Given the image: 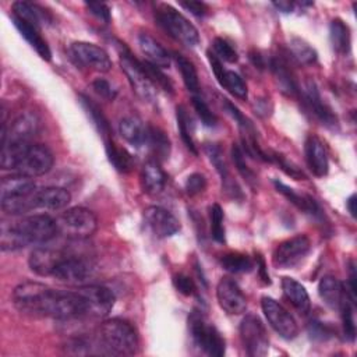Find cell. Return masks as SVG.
<instances>
[{
  "mask_svg": "<svg viewBox=\"0 0 357 357\" xmlns=\"http://www.w3.org/2000/svg\"><path fill=\"white\" fill-rule=\"evenodd\" d=\"M231 159L234 162V166H236L237 172L243 176V178L247 181V184L251 185V187H255L257 174L245 163V158H244V152H243L241 146L233 144V146H231Z\"/></svg>",
  "mask_w": 357,
  "mask_h": 357,
  "instance_id": "obj_42",
  "label": "cell"
},
{
  "mask_svg": "<svg viewBox=\"0 0 357 357\" xmlns=\"http://www.w3.org/2000/svg\"><path fill=\"white\" fill-rule=\"evenodd\" d=\"M257 259H258V261H257V268H258V271H259V275H261L262 280H264L266 284H271V279H269V275H268L266 268H265V261L262 259L261 255H258Z\"/></svg>",
  "mask_w": 357,
  "mask_h": 357,
  "instance_id": "obj_58",
  "label": "cell"
},
{
  "mask_svg": "<svg viewBox=\"0 0 357 357\" xmlns=\"http://www.w3.org/2000/svg\"><path fill=\"white\" fill-rule=\"evenodd\" d=\"M223 209L219 204H213L209 208V220H211V236L218 243H225V226H223Z\"/></svg>",
  "mask_w": 357,
  "mask_h": 357,
  "instance_id": "obj_44",
  "label": "cell"
},
{
  "mask_svg": "<svg viewBox=\"0 0 357 357\" xmlns=\"http://www.w3.org/2000/svg\"><path fill=\"white\" fill-rule=\"evenodd\" d=\"M95 337L105 356H131L137 353L139 337L131 322L123 318H110L96 328Z\"/></svg>",
  "mask_w": 357,
  "mask_h": 357,
  "instance_id": "obj_4",
  "label": "cell"
},
{
  "mask_svg": "<svg viewBox=\"0 0 357 357\" xmlns=\"http://www.w3.org/2000/svg\"><path fill=\"white\" fill-rule=\"evenodd\" d=\"M105 151L107 155V160L112 163V166L120 172V173H128L132 170L134 160L132 156L124 149L114 144L113 138L105 141Z\"/></svg>",
  "mask_w": 357,
  "mask_h": 357,
  "instance_id": "obj_36",
  "label": "cell"
},
{
  "mask_svg": "<svg viewBox=\"0 0 357 357\" xmlns=\"http://www.w3.org/2000/svg\"><path fill=\"white\" fill-rule=\"evenodd\" d=\"M36 184L31 177L21 174H11L1 178L0 201L25 198L36 191Z\"/></svg>",
  "mask_w": 357,
  "mask_h": 357,
  "instance_id": "obj_23",
  "label": "cell"
},
{
  "mask_svg": "<svg viewBox=\"0 0 357 357\" xmlns=\"http://www.w3.org/2000/svg\"><path fill=\"white\" fill-rule=\"evenodd\" d=\"M329 39L332 49L339 54H347L350 52V29L340 18H335L329 25Z\"/></svg>",
  "mask_w": 357,
  "mask_h": 357,
  "instance_id": "obj_35",
  "label": "cell"
},
{
  "mask_svg": "<svg viewBox=\"0 0 357 357\" xmlns=\"http://www.w3.org/2000/svg\"><path fill=\"white\" fill-rule=\"evenodd\" d=\"M290 57L303 66H311L317 61V50L301 38H291L289 42Z\"/></svg>",
  "mask_w": 357,
  "mask_h": 357,
  "instance_id": "obj_37",
  "label": "cell"
},
{
  "mask_svg": "<svg viewBox=\"0 0 357 357\" xmlns=\"http://www.w3.org/2000/svg\"><path fill=\"white\" fill-rule=\"evenodd\" d=\"M180 6L197 17H204L208 11L206 4L202 1H180Z\"/></svg>",
  "mask_w": 357,
  "mask_h": 357,
  "instance_id": "obj_54",
  "label": "cell"
},
{
  "mask_svg": "<svg viewBox=\"0 0 357 357\" xmlns=\"http://www.w3.org/2000/svg\"><path fill=\"white\" fill-rule=\"evenodd\" d=\"M213 54L220 60L226 63H236L238 60V54L236 49L223 38H215L212 42Z\"/></svg>",
  "mask_w": 357,
  "mask_h": 357,
  "instance_id": "obj_45",
  "label": "cell"
},
{
  "mask_svg": "<svg viewBox=\"0 0 357 357\" xmlns=\"http://www.w3.org/2000/svg\"><path fill=\"white\" fill-rule=\"evenodd\" d=\"M93 271L95 265L89 258L78 254L64 252L60 262L54 268L52 276L63 283L81 284L85 283L93 275Z\"/></svg>",
  "mask_w": 357,
  "mask_h": 357,
  "instance_id": "obj_9",
  "label": "cell"
},
{
  "mask_svg": "<svg viewBox=\"0 0 357 357\" xmlns=\"http://www.w3.org/2000/svg\"><path fill=\"white\" fill-rule=\"evenodd\" d=\"M59 234L56 219L49 215H28L14 222H1L0 248L1 251H15L29 244H46Z\"/></svg>",
  "mask_w": 357,
  "mask_h": 357,
  "instance_id": "obj_2",
  "label": "cell"
},
{
  "mask_svg": "<svg viewBox=\"0 0 357 357\" xmlns=\"http://www.w3.org/2000/svg\"><path fill=\"white\" fill-rule=\"evenodd\" d=\"M282 291L283 296L286 297V300L303 315L308 314L311 310V301H310V296L305 290V287L297 282L293 278L284 276L282 278Z\"/></svg>",
  "mask_w": 357,
  "mask_h": 357,
  "instance_id": "obj_27",
  "label": "cell"
},
{
  "mask_svg": "<svg viewBox=\"0 0 357 357\" xmlns=\"http://www.w3.org/2000/svg\"><path fill=\"white\" fill-rule=\"evenodd\" d=\"M254 110L258 116L261 117H268L271 113H272V105L269 102V99H255V103H254Z\"/></svg>",
  "mask_w": 357,
  "mask_h": 357,
  "instance_id": "obj_55",
  "label": "cell"
},
{
  "mask_svg": "<svg viewBox=\"0 0 357 357\" xmlns=\"http://www.w3.org/2000/svg\"><path fill=\"white\" fill-rule=\"evenodd\" d=\"M78 100H79V105L82 106L84 112L89 117L91 123L93 124V127L96 128L99 135L103 138V141L112 139V128H110L109 120L106 119V116L102 112V109L99 107V105L95 103L89 96H86L84 93L78 95Z\"/></svg>",
  "mask_w": 357,
  "mask_h": 357,
  "instance_id": "obj_33",
  "label": "cell"
},
{
  "mask_svg": "<svg viewBox=\"0 0 357 357\" xmlns=\"http://www.w3.org/2000/svg\"><path fill=\"white\" fill-rule=\"evenodd\" d=\"M301 102L308 112H311L324 126L329 128L337 127V119L332 109L324 103L319 91L312 79H307L301 89Z\"/></svg>",
  "mask_w": 357,
  "mask_h": 357,
  "instance_id": "obj_17",
  "label": "cell"
},
{
  "mask_svg": "<svg viewBox=\"0 0 357 357\" xmlns=\"http://www.w3.org/2000/svg\"><path fill=\"white\" fill-rule=\"evenodd\" d=\"M92 88L100 98H103L106 100H113L117 93V91L112 86V84L105 78H96L92 82Z\"/></svg>",
  "mask_w": 357,
  "mask_h": 357,
  "instance_id": "obj_50",
  "label": "cell"
},
{
  "mask_svg": "<svg viewBox=\"0 0 357 357\" xmlns=\"http://www.w3.org/2000/svg\"><path fill=\"white\" fill-rule=\"evenodd\" d=\"M54 158L42 144L6 142L1 145V169L26 177L43 176L53 167Z\"/></svg>",
  "mask_w": 357,
  "mask_h": 357,
  "instance_id": "obj_3",
  "label": "cell"
},
{
  "mask_svg": "<svg viewBox=\"0 0 357 357\" xmlns=\"http://www.w3.org/2000/svg\"><path fill=\"white\" fill-rule=\"evenodd\" d=\"M63 255L64 252L60 250L40 245L31 252L28 258V265L31 271L39 276H52Z\"/></svg>",
  "mask_w": 357,
  "mask_h": 357,
  "instance_id": "obj_22",
  "label": "cell"
},
{
  "mask_svg": "<svg viewBox=\"0 0 357 357\" xmlns=\"http://www.w3.org/2000/svg\"><path fill=\"white\" fill-rule=\"evenodd\" d=\"M138 45L144 56L146 57V61L151 64L159 67V68H166L170 66V54L167 50L149 33L141 32L138 35Z\"/></svg>",
  "mask_w": 357,
  "mask_h": 357,
  "instance_id": "obj_29",
  "label": "cell"
},
{
  "mask_svg": "<svg viewBox=\"0 0 357 357\" xmlns=\"http://www.w3.org/2000/svg\"><path fill=\"white\" fill-rule=\"evenodd\" d=\"M141 185L144 192L156 195L160 194L166 185V174L159 162L149 159L141 169Z\"/></svg>",
  "mask_w": 357,
  "mask_h": 357,
  "instance_id": "obj_26",
  "label": "cell"
},
{
  "mask_svg": "<svg viewBox=\"0 0 357 357\" xmlns=\"http://www.w3.org/2000/svg\"><path fill=\"white\" fill-rule=\"evenodd\" d=\"M85 307V318L106 317L116 301L113 291L100 284H85L77 287Z\"/></svg>",
  "mask_w": 357,
  "mask_h": 357,
  "instance_id": "obj_12",
  "label": "cell"
},
{
  "mask_svg": "<svg viewBox=\"0 0 357 357\" xmlns=\"http://www.w3.org/2000/svg\"><path fill=\"white\" fill-rule=\"evenodd\" d=\"M57 230L60 236L70 240H84L91 237L98 229L95 213L84 206L66 209L57 219Z\"/></svg>",
  "mask_w": 357,
  "mask_h": 357,
  "instance_id": "obj_6",
  "label": "cell"
},
{
  "mask_svg": "<svg viewBox=\"0 0 357 357\" xmlns=\"http://www.w3.org/2000/svg\"><path fill=\"white\" fill-rule=\"evenodd\" d=\"M119 45H120V64L132 91L144 102L153 103L156 100V86L148 77L146 71L144 70L142 61L135 59L131 54V52L124 46V43H119Z\"/></svg>",
  "mask_w": 357,
  "mask_h": 357,
  "instance_id": "obj_7",
  "label": "cell"
},
{
  "mask_svg": "<svg viewBox=\"0 0 357 357\" xmlns=\"http://www.w3.org/2000/svg\"><path fill=\"white\" fill-rule=\"evenodd\" d=\"M305 162L311 173L317 177H324L328 174L329 162L324 142L317 135H308L304 142Z\"/></svg>",
  "mask_w": 357,
  "mask_h": 357,
  "instance_id": "obj_21",
  "label": "cell"
},
{
  "mask_svg": "<svg viewBox=\"0 0 357 357\" xmlns=\"http://www.w3.org/2000/svg\"><path fill=\"white\" fill-rule=\"evenodd\" d=\"M176 117H177L178 132L181 135L184 145L187 146V149L190 152H192L194 155H198V149H197V145L192 138V123H191V119L183 105H178L176 107Z\"/></svg>",
  "mask_w": 357,
  "mask_h": 357,
  "instance_id": "obj_39",
  "label": "cell"
},
{
  "mask_svg": "<svg viewBox=\"0 0 357 357\" xmlns=\"http://www.w3.org/2000/svg\"><path fill=\"white\" fill-rule=\"evenodd\" d=\"M156 24L174 40L187 47H195L199 43L198 29L176 8L169 4H159L155 8Z\"/></svg>",
  "mask_w": 357,
  "mask_h": 357,
  "instance_id": "obj_5",
  "label": "cell"
},
{
  "mask_svg": "<svg viewBox=\"0 0 357 357\" xmlns=\"http://www.w3.org/2000/svg\"><path fill=\"white\" fill-rule=\"evenodd\" d=\"M272 6L275 8H278L279 11L284 13V14H289V13H293L296 10V7H298L297 3L294 1H287V0H280V1H273Z\"/></svg>",
  "mask_w": 357,
  "mask_h": 357,
  "instance_id": "obj_56",
  "label": "cell"
},
{
  "mask_svg": "<svg viewBox=\"0 0 357 357\" xmlns=\"http://www.w3.org/2000/svg\"><path fill=\"white\" fill-rule=\"evenodd\" d=\"M308 333L311 339H315V340H325L331 336V331L328 329V326H325L322 322H318V321L310 322Z\"/></svg>",
  "mask_w": 357,
  "mask_h": 357,
  "instance_id": "obj_52",
  "label": "cell"
},
{
  "mask_svg": "<svg viewBox=\"0 0 357 357\" xmlns=\"http://www.w3.org/2000/svg\"><path fill=\"white\" fill-rule=\"evenodd\" d=\"M269 159H271V162H275L291 178H294V180H304L305 178V174L303 173V170L298 169L294 163L289 162L283 155L272 153V155H269Z\"/></svg>",
  "mask_w": 357,
  "mask_h": 357,
  "instance_id": "obj_47",
  "label": "cell"
},
{
  "mask_svg": "<svg viewBox=\"0 0 357 357\" xmlns=\"http://www.w3.org/2000/svg\"><path fill=\"white\" fill-rule=\"evenodd\" d=\"M85 7L93 17L103 21L105 24H107L110 21V8L105 3L91 1V3H85Z\"/></svg>",
  "mask_w": 357,
  "mask_h": 357,
  "instance_id": "obj_51",
  "label": "cell"
},
{
  "mask_svg": "<svg viewBox=\"0 0 357 357\" xmlns=\"http://www.w3.org/2000/svg\"><path fill=\"white\" fill-rule=\"evenodd\" d=\"M318 294L321 300L332 310H339L340 304L347 297L343 283L332 275H326L319 280Z\"/></svg>",
  "mask_w": 357,
  "mask_h": 357,
  "instance_id": "obj_30",
  "label": "cell"
},
{
  "mask_svg": "<svg viewBox=\"0 0 357 357\" xmlns=\"http://www.w3.org/2000/svg\"><path fill=\"white\" fill-rule=\"evenodd\" d=\"M173 284L177 289L178 293L184 294V296H192L197 291V286L194 283V280L183 273H178L173 278Z\"/></svg>",
  "mask_w": 357,
  "mask_h": 357,
  "instance_id": "obj_49",
  "label": "cell"
},
{
  "mask_svg": "<svg viewBox=\"0 0 357 357\" xmlns=\"http://www.w3.org/2000/svg\"><path fill=\"white\" fill-rule=\"evenodd\" d=\"M262 312L268 321V324L275 329V332L286 340H291L298 335V326L290 312L279 304L272 297L261 298Z\"/></svg>",
  "mask_w": 357,
  "mask_h": 357,
  "instance_id": "obj_14",
  "label": "cell"
},
{
  "mask_svg": "<svg viewBox=\"0 0 357 357\" xmlns=\"http://www.w3.org/2000/svg\"><path fill=\"white\" fill-rule=\"evenodd\" d=\"M14 307L28 315L68 321L85 318L84 301L77 289L54 290L39 282H22L13 290Z\"/></svg>",
  "mask_w": 357,
  "mask_h": 357,
  "instance_id": "obj_1",
  "label": "cell"
},
{
  "mask_svg": "<svg viewBox=\"0 0 357 357\" xmlns=\"http://www.w3.org/2000/svg\"><path fill=\"white\" fill-rule=\"evenodd\" d=\"M268 66L271 68V71L275 75V79L279 84L280 91L287 95V96H296L297 93H300L297 81L294 79V75L291 74V71L289 70L287 61L282 57V56H276V57H271L268 61Z\"/></svg>",
  "mask_w": 357,
  "mask_h": 357,
  "instance_id": "obj_31",
  "label": "cell"
},
{
  "mask_svg": "<svg viewBox=\"0 0 357 357\" xmlns=\"http://www.w3.org/2000/svg\"><path fill=\"white\" fill-rule=\"evenodd\" d=\"M173 57L176 60L177 68L180 70V74H181V78H183V82H184L185 88L192 95H199L201 86H199V79H198V74H197V70H195L194 64L180 53H174Z\"/></svg>",
  "mask_w": 357,
  "mask_h": 357,
  "instance_id": "obj_38",
  "label": "cell"
},
{
  "mask_svg": "<svg viewBox=\"0 0 357 357\" xmlns=\"http://www.w3.org/2000/svg\"><path fill=\"white\" fill-rule=\"evenodd\" d=\"M144 223L158 238L172 237L180 230L178 219L159 205H151L144 209Z\"/></svg>",
  "mask_w": 357,
  "mask_h": 357,
  "instance_id": "obj_16",
  "label": "cell"
},
{
  "mask_svg": "<svg viewBox=\"0 0 357 357\" xmlns=\"http://www.w3.org/2000/svg\"><path fill=\"white\" fill-rule=\"evenodd\" d=\"M39 131V119L32 112H24L18 114L10 127H7V123L1 124V139L0 145L6 142H18V144H26L32 142V138Z\"/></svg>",
  "mask_w": 357,
  "mask_h": 357,
  "instance_id": "obj_15",
  "label": "cell"
},
{
  "mask_svg": "<svg viewBox=\"0 0 357 357\" xmlns=\"http://www.w3.org/2000/svg\"><path fill=\"white\" fill-rule=\"evenodd\" d=\"M68 56L78 67H85L100 73H107L112 68V60L107 52L95 43L81 40L73 42L68 46Z\"/></svg>",
  "mask_w": 357,
  "mask_h": 357,
  "instance_id": "obj_11",
  "label": "cell"
},
{
  "mask_svg": "<svg viewBox=\"0 0 357 357\" xmlns=\"http://www.w3.org/2000/svg\"><path fill=\"white\" fill-rule=\"evenodd\" d=\"M220 265L231 273H247L252 271L254 261L245 254L227 252L220 257Z\"/></svg>",
  "mask_w": 357,
  "mask_h": 357,
  "instance_id": "obj_40",
  "label": "cell"
},
{
  "mask_svg": "<svg viewBox=\"0 0 357 357\" xmlns=\"http://www.w3.org/2000/svg\"><path fill=\"white\" fill-rule=\"evenodd\" d=\"M273 185H275V190L279 194H282L284 198H287L294 206L301 209L304 213L310 215L314 220L322 222L325 219L322 208L319 206V204L311 195L300 194L294 188L286 185L284 183H282L279 180H273Z\"/></svg>",
  "mask_w": 357,
  "mask_h": 357,
  "instance_id": "obj_20",
  "label": "cell"
},
{
  "mask_svg": "<svg viewBox=\"0 0 357 357\" xmlns=\"http://www.w3.org/2000/svg\"><path fill=\"white\" fill-rule=\"evenodd\" d=\"M146 145L153 153V159L163 162L170 155V139L163 130L155 126H148V138Z\"/></svg>",
  "mask_w": 357,
  "mask_h": 357,
  "instance_id": "obj_34",
  "label": "cell"
},
{
  "mask_svg": "<svg viewBox=\"0 0 357 357\" xmlns=\"http://www.w3.org/2000/svg\"><path fill=\"white\" fill-rule=\"evenodd\" d=\"M188 329L194 343L211 357H222L226 351L225 339L220 332L209 324L199 311H192L188 317Z\"/></svg>",
  "mask_w": 357,
  "mask_h": 357,
  "instance_id": "obj_8",
  "label": "cell"
},
{
  "mask_svg": "<svg viewBox=\"0 0 357 357\" xmlns=\"http://www.w3.org/2000/svg\"><path fill=\"white\" fill-rule=\"evenodd\" d=\"M205 153L209 159V162L215 166L216 172L219 173L220 178H222V183L230 180V173H229V169H227V165L225 162V158H223V153H222V149L215 145V144H206L205 145Z\"/></svg>",
  "mask_w": 357,
  "mask_h": 357,
  "instance_id": "obj_41",
  "label": "cell"
},
{
  "mask_svg": "<svg viewBox=\"0 0 357 357\" xmlns=\"http://www.w3.org/2000/svg\"><path fill=\"white\" fill-rule=\"evenodd\" d=\"M192 106L198 114V117L201 119V121L204 123V126L206 127H215L218 124V119L215 116V113L209 109V106L206 105V102L199 96V95H192Z\"/></svg>",
  "mask_w": 357,
  "mask_h": 357,
  "instance_id": "obj_46",
  "label": "cell"
},
{
  "mask_svg": "<svg viewBox=\"0 0 357 357\" xmlns=\"http://www.w3.org/2000/svg\"><path fill=\"white\" fill-rule=\"evenodd\" d=\"M311 250V241L305 234L290 237L275 248L272 262L276 268L289 269L298 265Z\"/></svg>",
  "mask_w": 357,
  "mask_h": 357,
  "instance_id": "obj_13",
  "label": "cell"
},
{
  "mask_svg": "<svg viewBox=\"0 0 357 357\" xmlns=\"http://www.w3.org/2000/svg\"><path fill=\"white\" fill-rule=\"evenodd\" d=\"M216 298L223 311L230 315H240L247 308V298L237 282L230 278H222L216 286Z\"/></svg>",
  "mask_w": 357,
  "mask_h": 357,
  "instance_id": "obj_18",
  "label": "cell"
},
{
  "mask_svg": "<svg viewBox=\"0 0 357 357\" xmlns=\"http://www.w3.org/2000/svg\"><path fill=\"white\" fill-rule=\"evenodd\" d=\"M346 294L349 300L356 305V296H357V275H356V266L354 262L350 261L349 266V279H347V290Z\"/></svg>",
  "mask_w": 357,
  "mask_h": 357,
  "instance_id": "obj_53",
  "label": "cell"
},
{
  "mask_svg": "<svg viewBox=\"0 0 357 357\" xmlns=\"http://www.w3.org/2000/svg\"><path fill=\"white\" fill-rule=\"evenodd\" d=\"M184 188H185V192L190 197H194V195H198V194L204 192L205 188H206V178H205V176L201 174V173L190 174L187 177V180H185Z\"/></svg>",
  "mask_w": 357,
  "mask_h": 357,
  "instance_id": "obj_48",
  "label": "cell"
},
{
  "mask_svg": "<svg viewBox=\"0 0 357 357\" xmlns=\"http://www.w3.org/2000/svg\"><path fill=\"white\" fill-rule=\"evenodd\" d=\"M11 10H13L14 17H17L39 29H40V26L49 25L53 21L52 15L45 8H42L38 4L29 3V1H15V3H13Z\"/></svg>",
  "mask_w": 357,
  "mask_h": 357,
  "instance_id": "obj_28",
  "label": "cell"
},
{
  "mask_svg": "<svg viewBox=\"0 0 357 357\" xmlns=\"http://www.w3.org/2000/svg\"><path fill=\"white\" fill-rule=\"evenodd\" d=\"M346 208L351 218H356V194H351L346 201Z\"/></svg>",
  "mask_w": 357,
  "mask_h": 357,
  "instance_id": "obj_59",
  "label": "cell"
},
{
  "mask_svg": "<svg viewBox=\"0 0 357 357\" xmlns=\"http://www.w3.org/2000/svg\"><path fill=\"white\" fill-rule=\"evenodd\" d=\"M11 20L15 25V28L18 29V32L25 38V40L36 50V53L46 61H50L52 59V52H50V47L47 45V42L42 38L40 35V31L39 28L11 15Z\"/></svg>",
  "mask_w": 357,
  "mask_h": 357,
  "instance_id": "obj_32",
  "label": "cell"
},
{
  "mask_svg": "<svg viewBox=\"0 0 357 357\" xmlns=\"http://www.w3.org/2000/svg\"><path fill=\"white\" fill-rule=\"evenodd\" d=\"M248 59H250L251 63H252L257 68H259V70H264L265 66H266L265 57H264L258 50H251L250 54H248Z\"/></svg>",
  "mask_w": 357,
  "mask_h": 357,
  "instance_id": "obj_57",
  "label": "cell"
},
{
  "mask_svg": "<svg viewBox=\"0 0 357 357\" xmlns=\"http://www.w3.org/2000/svg\"><path fill=\"white\" fill-rule=\"evenodd\" d=\"M119 132L121 138L134 148H141L146 145L148 126L144 124V121L137 116L123 117L119 123Z\"/></svg>",
  "mask_w": 357,
  "mask_h": 357,
  "instance_id": "obj_25",
  "label": "cell"
},
{
  "mask_svg": "<svg viewBox=\"0 0 357 357\" xmlns=\"http://www.w3.org/2000/svg\"><path fill=\"white\" fill-rule=\"evenodd\" d=\"M208 60L209 64L212 67V71L218 79V82L226 89L229 91L233 96L241 99V100H247L248 98V88L247 84L244 82V79L234 71L231 70H226L223 67V63L209 50L208 53Z\"/></svg>",
  "mask_w": 357,
  "mask_h": 357,
  "instance_id": "obj_19",
  "label": "cell"
},
{
  "mask_svg": "<svg viewBox=\"0 0 357 357\" xmlns=\"http://www.w3.org/2000/svg\"><path fill=\"white\" fill-rule=\"evenodd\" d=\"M353 303L346 297L339 307L342 314V324H343V333L349 342H354L356 339V324H354V312H353Z\"/></svg>",
  "mask_w": 357,
  "mask_h": 357,
  "instance_id": "obj_43",
  "label": "cell"
},
{
  "mask_svg": "<svg viewBox=\"0 0 357 357\" xmlns=\"http://www.w3.org/2000/svg\"><path fill=\"white\" fill-rule=\"evenodd\" d=\"M33 201L36 209L57 211L70 204L71 194L63 187H43L35 191Z\"/></svg>",
  "mask_w": 357,
  "mask_h": 357,
  "instance_id": "obj_24",
  "label": "cell"
},
{
  "mask_svg": "<svg viewBox=\"0 0 357 357\" xmlns=\"http://www.w3.org/2000/svg\"><path fill=\"white\" fill-rule=\"evenodd\" d=\"M240 337L244 346V350L251 357H262L268 353L269 339L262 321L254 315L247 314L238 326Z\"/></svg>",
  "mask_w": 357,
  "mask_h": 357,
  "instance_id": "obj_10",
  "label": "cell"
}]
</instances>
